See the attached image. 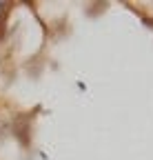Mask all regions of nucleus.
<instances>
[{"instance_id":"obj_1","label":"nucleus","mask_w":153,"mask_h":160,"mask_svg":"<svg viewBox=\"0 0 153 160\" xmlns=\"http://www.w3.org/2000/svg\"><path fill=\"white\" fill-rule=\"evenodd\" d=\"M2 9H5V5H0V13H2Z\"/></svg>"}]
</instances>
